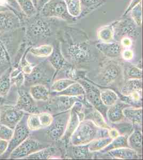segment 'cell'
<instances>
[{"label":"cell","mask_w":143,"mask_h":160,"mask_svg":"<svg viewBox=\"0 0 143 160\" xmlns=\"http://www.w3.org/2000/svg\"><path fill=\"white\" fill-rule=\"evenodd\" d=\"M107 136L108 130L98 127L90 120L84 119L73 133L69 142L73 146L85 145L95 139Z\"/></svg>","instance_id":"6da1fadb"},{"label":"cell","mask_w":143,"mask_h":160,"mask_svg":"<svg viewBox=\"0 0 143 160\" xmlns=\"http://www.w3.org/2000/svg\"><path fill=\"white\" fill-rule=\"evenodd\" d=\"M59 19L44 17L40 15L33 19L28 29L30 37L38 40H47L54 34L57 30V20Z\"/></svg>","instance_id":"7a4b0ae2"},{"label":"cell","mask_w":143,"mask_h":160,"mask_svg":"<svg viewBox=\"0 0 143 160\" xmlns=\"http://www.w3.org/2000/svg\"><path fill=\"white\" fill-rule=\"evenodd\" d=\"M40 15L46 18L68 22H73L76 20L69 14L65 0H50L40 10Z\"/></svg>","instance_id":"3957f363"},{"label":"cell","mask_w":143,"mask_h":160,"mask_svg":"<svg viewBox=\"0 0 143 160\" xmlns=\"http://www.w3.org/2000/svg\"><path fill=\"white\" fill-rule=\"evenodd\" d=\"M83 104L81 101L75 103L69 111V116L63 136L60 140L68 143L73 132L80 123L84 119V114L82 112Z\"/></svg>","instance_id":"277c9868"},{"label":"cell","mask_w":143,"mask_h":160,"mask_svg":"<svg viewBox=\"0 0 143 160\" xmlns=\"http://www.w3.org/2000/svg\"><path fill=\"white\" fill-rule=\"evenodd\" d=\"M78 82H79L84 87L85 91L84 97L88 103L99 111L105 119H106V112L108 108L105 106L101 102L100 96V90L93 84L84 80L80 79Z\"/></svg>","instance_id":"5b68a950"},{"label":"cell","mask_w":143,"mask_h":160,"mask_svg":"<svg viewBox=\"0 0 143 160\" xmlns=\"http://www.w3.org/2000/svg\"><path fill=\"white\" fill-rule=\"evenodd\" d=\"M25 112L9 104L0 106V124L14 130L24 117Z\"/></svg>","instance_id":"8992f818"},{"label":"cell","mask_w":143,"mask_h":160,"mask_svg":"<svg viewBox=\"0 0 143 160\" xmlns=\"http://www.w3.org/2000/svg\"><path fill=\"white\" fill-rule=\"evenodd\" d=\"M69 116V111L58 113L53 117V122L47 128V134L49 137L54 141L60 140L63 136Z\"/></svg>","instance_id":"52a82bcc"},{"label":"cell","mask_w":143,"mask_h":160,"mask_svg":"<svg viewBox=\"0 0 143 160\" xmlns=\"http://www.w3.org/2000/svg\"><path fill=\"white\" fill-rule=\"evenodd\" d=\"M27 117L25 114L23 118L14 129L13 137L9 141L7 150L3 155L4 157H9L13 150L29 137L31 131L27 126Z\"/></svg>","instance_id":"ba28073f"},{"label":"cell","mask_w":143,"mask_h":160,"mask_svg":"<svg viewBox=\"0 0 143 160\" xmlns=\"http://www.w3.org/2000/svg\"><path fill=\"white\" fill-rule=\"evenodd\" d=\"M138 28L132 20L128 19L115 20L114 25V40L116 38H121L123 37H129L133 40L136 39L140 35Z\"/></svg>","instance_id":"9c48e42d"},{"label":"cell","mask_w":143,"mask_h":160,"mask_svg":"<svg viewBox=\"0 0 143 160\" xmlns=\"http://www.w3.org/2000/svg\"><path fill=\"white\" fill-rule=\"evenodd\" d=\"M45 148H47V146H44L38 140L31 138L28 137L13 150L9 155V158H24Z\"/></svg>","instance_id":"30bf717a"},{"label":"cell","mask_w":143,"mask_h":160,"mask_svg":"<svg viewBox=\"0 0 143 160\" xmlns=\"http://www.w3.org/2000/svg\"><path fill=\"white\" fill-rule=\"evenodd\" d=\"M80 97H69L66 96H54L52 99L48 100V109L51 112H58L59 113L69 111L75 103L81 101Z\"/></svg>","instance_id":"8fae6325"},{"label":"cell","mask_w":143,"mask_h":160,"mask_svg":"<svg viewBox=\"0 0 143 160\" xmlns=\"http://www.w3.org/2000/svg\"><path fill=\"white\" fill-rule=\"evenodd\" d=\"M67 55L76 62H87L90 58V50L86 42H74L67 47Z\"/></svg>","instance_id":"7c38bea8"},{"label":"cell","mask_w":143,"mask_h":160,"mask_svg":"<svg viewBox=\"0 0 143 160\" xmlns=\"http://www.w3.org/2000/svg\"><path fill=\"white\" fill-rule=\"evenodd\" d=\"M18 109L25 113L38 114L41 112L40 109L36 105L35 100L33 99L29 92L23 89L18 90V98L15 105Z\"/></svg>","instance_id":"4fadbf2b"},{"label":"cell","mask_w":143,"mask_h":160,"mask_svg":"<svg viewBox=\"0 0 143 160\" xmlns=\"http://www.w3.org/2000/svg\"><path fill=\"white\" fill-rule=\"evenodd\" d=\"M47 65L45 62H42L38 64L35 68H33V70L29 74L27 75V77L25 78V80L27 82L32 83H38L40 82H48L49 79L51 78V72L50 69L47 70Z\"/></svg>","instance_id":"5bb4252c"},{"label":"cell","mask_w":143,"mask_h":160,"mask_svg":"<svg viewBox=\"0 0 143 160\" xmlns=\"http://www.w3.org/2000/svg\"><path fill=\"white\" fill-rule=\"evenodd\" d=\"M96 48L103 54L111 58L119 57L122 51V48L120 42L113 41L111 42H98Z\"/></svg>","instance_id":"9a60e30c"},{"label":"cell","mask_w":143,"mask_h":160,"mask_svg":"<svg viewBox=\"0 0 143 160\" xmlns=\"http://www.w3.org/2000/svg\"><path fill=\"white\" fill-rule=\"evenodd\" d=\"M125 102H118L108 108L106 112V119L112 123L121 122L125 120L123 115V109L124 108L130 106Z\"/></svg>","instance_id":"2e32d148"},{"label":"cell","mask_w":143,"mask_h":160,"mask_svg":"<svg viewBox=\"0 0 143 160\" xmlns=\"http://www.w3.org/2000/svg\"><path fill=\"white\" fill-rule=\"evenodd\" d=\"M120 68L115 64H109L101 72L100 82L105 84H109L114 82L120 74Z\"/></svg>","instance_id":"e0dca14e"},{"label":"cell","mask_w":143,"mask_h":160,"mask_svg":"<svg viewBox=\"0 0 143 160\" xmlns=\"http://www.w3.org/2000/svg\"><path fill=\"white\" fill-rule=\"evenodd\" d=\"M29 93L35 101L47 102L50 98L49 90L42 84H35L31 86L29 88Z\"/></svg>","instance_id":"ac0fdd59"},{"label":"cell","mask_w":143,"mask_h":160,"mask_svg":"<svg viewBox=\"0 0 143 160\" xmlns=\"http://www.w3.org/2000/svg\"><path fill=\"white\" fill-rule=\"evenodd\" d=\"M123 114L125 119L134 124H142L143 109L141 107L128 106L123 109Z\"/></svg>","instance_id":"d6986e66"},{"label":"cell","mask_w":143,"mask_h":160,"mask_svg":"<svg viewBox=\"0 0 143 160\" xmlns=\"http://www.w3.org/2000/svg\"><path fill=\"white\" fill-rule=\"evenodd\" d=\"M106 0H80L81 12L76 20L82 19L93 11L103 6Z\"/></svg>","instance_id":"ffe728a7"},{"label":"cell","mask_w":143,"mask_h":160,"mask_svg":"<svg viewBox=\"0 0 143 160\" xmlns=\"http://www.w3.org/2000/svg\"><path fill=\"white\" fill-rule=\"evenodd\" d=\"M49 61L54 69L59 71L67 65V62L65 57L62 55L61 50L58 45L54 48L52 54L48 57Z\"/></svg>","instance_id":"44dd1931"},{"label":"cell","mask_w":143,"mask_h":160,"mask_svg":"<svg viewBox=\"0 0 143 160\" xmlns=\"http://www.w3.org/2000/svg\"><path fill=\"white\" fill-rule=\"evenodd\" d=\"M112 158L119 159H134L139 157L138 153L130 148H122L107 152Z\"/></svg>","instance_id":"7402d4cb"},{"label":"cell","mask_w":143,"mask_h":160,"mask_svg":"<svg viewBox=\"0 0 143 160\" xmlns=\"http://www.w3.org/2000/svg\"><path fill=\"white\" fill-rule=\"evenodd\" d=\"M115 21L110 24L100 28L97 31V38L100 42H111L114 41V25Z\"/></svg>","instance_id":"603a6c76"},{"label":"cell","mask_w":143,"mask_h":160,"mask_svg":"<svg viewBox=\"0 0 143 160\" xmlns=\"http://www.w3.org/2000/svg\"><path fill=\"white\" fill-rule=\"evenodd\" d=\"M54 96H66L69 97H82L85 96L83 86L79 82H74L60 92H53Z\"/></svg>","instance_id":"cb8c5ba5"},{"label":"cell","mask_w":143,"mask_h":160,"mask_svg":"<svg viewBox=\"0 0 143 160\" xmlns=\"http://www.w3.org/2000/svg\"><path fill=\"white\" fill-rule=\"evenodd\" d=\"M142 79H130L125 82L121 89L123 96H129L135 92H142Z\"/></svg>","instance_id":"d4e9b609"},{"label":"cell","mask_w":143,"mask_h":160,"mask_svg":"<svg viewBox=\"0 0 143 160\" xmlns=\"http://www.w3.org/2000/svg\"><path fill=\"white\" fill-rule=\"evenodd\" d=\"M142 133L139 130H134V131L128 137L129 148L134 149L138 154H141L142 152Z\"/></svg>","instance_id":"484cf974"},{"label":"cell","mask_w":143,"mask_h":160,"mask_svg":"<svg viewBox=\"0 0 143 160\" xmlns=\"http://www.w3.org/2000/svg\"><path fill=\"white\" fill-rule=\"evenodd\" d=\"M86 115L87 117H84L85 120H90L98 127L107 130L110 129L111 128L106 122V119L103 115L95 108L93 109L92 112H89Z\"/></svg>","instance_id":"4316f807"},{"label":"cell","mask_w":143,"mask_h":160,"mask_svg":"<svg viewBox=\"0 0 143 160\" xmlns=\"http://www.w3.org/2000/svg\"><path fill=\"white\" fill-rule=\"evenodd\" d=\"M12 68H9L0 77V96L6 97L11 88V82L10 78Z\"/></svg>","instance_id":"83f0119b"},{"label":"cell","mask_w":143,"mask_h":160,"mask_svg":"<svg viewBox=\"0 0 143 160\" xmlns=\"http://www.w3.org/2000/svg\"><path fill=\"white\" fill-rule=\"evenodd\" d=\"M100 96L102 103L107 108L116 103L119 99L115 91L107 89L100 90Z\"/></svg>","instance_id":"f1b7e54d"},{"label":"cell","mask_w":143,"mask_h":160,"mask_svg":"<svg viewBox=\"0 0 143 160\" xmlns=\"http://www.w3.org/2000/svg\"><path fill=\"white\" fill-rule=\"evenodd\" d=\"M128 136L126 135H119L115 138L113 139L112 141L108 145L100 151L102 153H107L108 151L113 149H117L119 148H129L128 142Z\"/></svg>","instance_id":"f546056e"},{"label":"cell","mask_w":143,"mask_h":160,"mask_svg":"<svg viewBox=\"0 0 143 160\" xmlns=\"http://www.w3.org/2000/svg\"><path fill=\"white\" fill-rule=\"evenodd\" d=\"M112 140L113 139L109 136L95 139L88 144L89 151L90 152L101 151L106 148Z\"/></svg>","instance_id":"4dcf8cb0"},{"label":"cell","mask_w":143,"mask_h":160,"mask_svg":"<svg viewBox=\"0 0 143 160\" xmlns=\"http://www.w3.org/2000/svg\"><path fill=\"white\" fill-rule=\"evenodd\" d=\"M57 152L58 150L56 148L47 147L31 154L26 157V158L31 159H48L54 157Z\"/></svg>","instance_id":"1f68e13d"},{"label":"cell","mask_w":143,"mask_h":160,"mask_svg":"<svg viewBox=\"0 0 143 160\" xmlns=\"http://www.w3.org/2000/svg\"><path fill=\"white\" fill-rule=\"evenodd\" d=\"M54 48L53 45L49 44H43L38 47L32 48L30 52L38 57H49L53 53Z\"/></svg>","instance_id":"d6a6232c"},{"label":"cell","mask_w":143,"mask_h":160,"mask_svg":"<svg viewBox=\"0 0 143 160\" xmlns=\"http://www.w3.org/2000/svg\"><path fill=\"white\" fill-rule=\"evenodd\" d=\"M76 82L75 80L70 78L60 79L55 81L51 87V90L53 92H60L65 90L72 84Z\"/></svg>","instance_id":"836d02e7"},{"label":"cell","mask_w":143,"mask_h":160,"mask_svg":"<svg viewBox=\"0 0 143 160\" xmlns=\"http://www.w3.org/2000/svg\"><path fill=\"white\" fill-rule=\"evenodd\" d=\"M113 124V127L115 128L119 132L120 135L129 136L134 131V124L131 122H124V120L121 122Z\"/></svg>","instance_id":"e575fe53"},{"label":"cell","mask_w":143,"mask_h":160,"mask_svg":"<svg viewBox=\"0 0 143 160\" xmlns=\"http://www.w3.org/2000/svg\"><path fill=\"white\" fill-rule=\"evenodd\" d=\"M66 3L69 14L76 20L81 12L80 0H71L66 2Z\"/></svg>","instance_id":"d590c367"},{"label":"cell","mask_w":143,"mask_h":160,"mask_svg":"<svg viewBox=\"0 0 143 160\" xmlns=\"http://www.w3.org/2000/svg\"><path fill=\"white\" fill-rule=\"evenodd\" d=\"M11 84H14L18 88H20L25 82V78L24 73L22 72L21 68H17L11 71L10 74Z\"/></svg>","instance_id":"8d00e7d4"},{"label":"cell","mask_w":143,"mask_h":160,"mask_svg":"<svg viewBox=\"0 0 143 160\" xmlns=\"http://www.w3.org/2000/svg\"><path fill=\"white\" fill-rule=\"evenodd\" d=\"M132 21L138 27H141L142 25V2L133 8L130 11Z\"/></svg>","instance_id":"74e56055"},{"label":"cell","mask_w":143,"mask_h":160,"mask_svg":"<svg viewBox=\"0 0 143 160\" xmlns=\"http://www.w3.org/2000/svg\"><path fill=\"white\" fill-rule=\"evenodd\" d=\"M27 126L30 131H35L42 129L38 117V113L30 114L27 117Z\"/></svg>","instance_id":"f35d334b"},{"label":"cell","mask_w":143,"mask_h":160,"mask_svg":"<svg viewBox=\"0 0 143 160\" xmlns=\"http://www.w3.org/2000/svg\"><path fill=\"white\" fill-rule=\"evenodd\" d=\"M126 77L128 80L130 79H142L143 71L141 68L134 65H129L125 71Z\"/></svg>","instance_id":"ab89813d"},{"label":"cell","mask_w":143,"mask_h":160,"mask_svg":"<svg viewBox=\"0 0 143 160\" xmlns=\"http://www.w3.org/2000/svg\"><path fill=\"white\" fill-rule=\"evenodd\" d=\"M90 151L88 149V145L74 146L72 153L74 157L77 158H85L88 157Z\"/></svg>","instance_id":"60d3db41"},{"label":"cell","mask_w":143,"mask_h":160,"mask_svg":"<svg viewBox=\"0 0 143 160\" xmlns=\"http://www.w3.org/2000/svg\"><path fill=\"white\" fill-rule=\"evenodd\" d=\"M38 117L42 129L48 127L53 122V116L48 112H40L38 113Z\"/></svg>","instance_id":"b9f144b4"},{"label":"cell","mask_w":143,"mask_h":160,"mask_svg":"<svg viewBox=\"0 0 143 160\" xmlns=\"http://www.w3.org/2000/svg\"><path fill=\"white\" fill-rule=\"evenodd\" d=\"M14 130L4 125L0 126V139L9 142L13 135Z\"/></svg>","instance_id":"7bdbcfd3"},{"label":"cell","mask_w":143,"mask_h":160,"mask_svg":"<svg viewBox=\"0 0 143 160\" xmlns=\"http://www.w3.org/2000/svg\"><path fill=\"white\" fill-rule=\"evenodd\" d=\"M121 55L124 60L130 61L132 60L134 58V51H132V50H131L130 48H127V49L122 50Z\"/></svg>","instance_id":"ee69618b"},{"label":"cell","mask_w":143,"mask_h":160,"mask_svg":"<svg viewBox=\"0 0 143 160\" xmlns=\"http://www.w3.org/2000/svg\"><path fill=\"white\" fill-rule=\"evenodd\" d=\"M120 43L123 48H130L132 46L133 40L129 37H123L120 39Z\"/></svg>","instance_id":"f6af8a7d"},{"label":"cell","mask_w":143,"mask_h":160,"mask_svg":"<svg viewBox=\"0 0 143 160\" xmlns=\"http://www.w3.org/2000/svg\"><path fill=\"white\" fill-rule=\"evenodd\" d=\"M142 2V0H131L130 2L129 3L128 6L127 7L126 9L122 15L123 17L126 16L130 12L131 10L133 8L137 6L138 4L140 3V2Z\"/></svg>","instance_id":"bcb514c9"},{"label":"cell","mask_w":143,"mask_h":160,"mask_svg":"<svg viewBox=\"0 0 143 160\" xmlns=\"http://www.w3.org/2000/svg\"><path fill=\"white\" fill-rule=\"evenodd\" d=\"M8 62L7 57L6 56V52L0 44V68L6 65Z\"/></svg>","instance_id":"7dc6e473"},{"label":"cell","mask_w":143,"mask_h":160,"mask_svg":"<svg viewBox=\"0 0 143 160\" xmlns=\"http://www.w3.org/2000/svg\"><path fill=\"white\" fill-rule=\"evenodd\" d=\"M9 142L0 139V156L4 154L8 148Z\"/></svg>","instance_id":"c3c4849f"},{"label":"cell","mask_w":143,"mask_h":160,"mask_svg":"<svg viewBox=\"0 0 143 160\" xmlns=\"http://www.w3.org/2000/svg\"><path fill=\"white\" fill-rule=\"evenodd\" d=\"M108 135L109 137H110V138H112L113 139L119 136L120 133L115 128L111 127L110 129L108 130Z\"/></svg>","instance_id":"681fc988"},{"label":"cell","mask_w":143,"mask_h":160,"mask_svg":"<svg viewBox=\"0 0 143 160\" xmlns=\"http://www.w3.org/2000/svg\"><path fill=\"white\" fill-rule=\"evenodd\" d=\"M50 1V0H38L36 9H38L40 11V10L42 9V8L45 5V4L47 3L48 2Z\"/></svg>","instance_id":"f907efd6"},{"label":"cell","mask_w":143,"mask_h":160,"mask_svg":"<svg viewBox=\"0 0 143 160\" xmlns=\"http://www.w3.org/2000/svg\"><path fill=\"white\" fill-rule=\"evenodd\" d=\"M9 101L6 98V97H2L0 96V106L8 104Z\"/></svg>","instance_id":"816d5d0a"},{"label":"cell","mask_w":143,"mask_h":160,"mask_svg":"<svg viewBox=\"0 0 143 160\" xmlns=\"http://www.w3.org/2000/svg\"><path fill=\"white\" fill-rule=\"evenodd\" d=\"M31 1L32 2L33 4L34 5L35 7H37V4H38V0H31Z\"/></svg>","instance_id":"f5cc1de1"},{"label":"cell","mask_w":143,"mask_h":160,"mask_svg":"<svg viewBox=\"0 0 143 160\" xmlns=\"http://www.w3.org/2000/svg\"><path fill=\"white\" fill-rule=\"evenodd\" d=\"M66 2H67V1H71V0H65Z\"/></svg>","instance_id":"db71d44e"}]
</instances>
